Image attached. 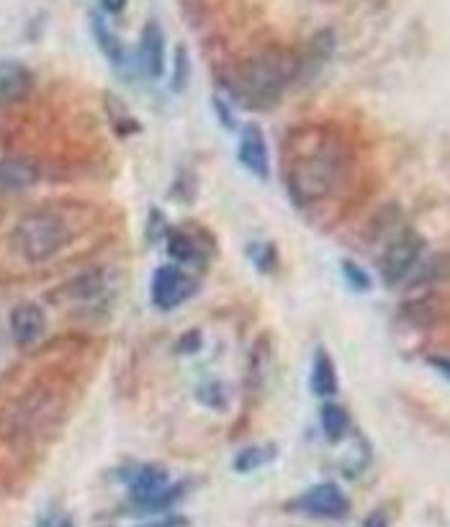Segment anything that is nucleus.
Masks as SVG:
<instances>
[{
  "instance_id": "nucleus-11",
  "label": "nucleus",
  "mask_w": 450,
  "mask_h": 527,
  "mask_svg": "<svg viewBox=\"0 0 450 527\" xmlns=\"http://www.w3.org/2000/svg\"><path fill=\"white\" fill-rule=\"evenodd\" d=\"M31 85H34V75L29 67L16 60L0 62V101H24L29 96Z\"/></svg>"
},
{
  "instance_id": "nucleus-21",
  "label": "nucleus",
  "mask_w": 450,
  "mask_h": 527,
  "mask_svg": "<svg viewBox=\"0 0 450 527\" xmlns=\"http://www.w3.org/2000/svg\"><path fill=\"white\" fill-rule=\"evenodd\" d=\"M139 527H188V520L180 515H165L160 517V520H152L147 522V525H139Z\"/></svg>"
},
{
  "instance_id": "nucleus-9",
  "label": "nucleus",
  "mask_w": 450,
  "mask_h": 527,
  "mask_svg": "<svg viewBox=\"0 0 450 527\" xmlns=\"http://www.w3.org/2000/svg\"><path fill=\"white\" fill-rule=\"evenodd\" d=\"M8 324H11V337L21 348L34 345L47 332V317H44L42 306L36 304H18L11 312Z\"/></svg>"
},
{
  "instance_id": "nucleus-2",
  "label": "nucleus",
  "mask_w": 450,
  "mask_h": 527,
  "mask_svg": "<svg viewBox=\"0 0 450 527\" xmlns=\"http://www.w3.org/2000/svg\"><path fill=\"white\" fill-rule=\"evenodd\" d=\"M299 60L283 47H268L255 54L240 75V93L252 106H265L281 96L286 85L296 78Z\"/></svg>"
},
{
  "instance_id": "nucleus-14",
  "label": "nucleus",
  "mask_w": 450,
  "mask_h": 527,
  "mask_svg": "<svg viewBox=\"0 0 450 527\" xmlns=\"http://www.w3.org/2000/svg\"><path fill=\"white\" fill-rule=\"evenodd\" d=\"M90 26H93V36H96V44H98V49H101V52L106 54V60L111 62V65H116V67L124 65V62H126L124 44H121V39L114 34V31L108 29V24L103 21V16H93Z\"/></svg>"
},
{
  "instance_id": "nucleus-19",
  "label": "nucleus",
  "mask_w": 450,
  "mask_h": 527,
  "mask_svg": "<svg viewBox=\"0 0 450 527\" xmlns=\"http://www.w3.org/2000/svg\"><path fill=\"white\" fill-rule=\"evenodd\" d=\"M342 276H345L348 286L355 288V291H371V276L358 263H353V260L342 263Z\"/></svg>"
},
{
  "instance_id": "nucleus-20",
  "label": "nucleus",
  "mask_w": 450,
  "mask_h": 527,
  "mask_svg": "<svg viewBox=\"0 0 450 527\" xmlns=\"http://www.w3.org/2000/svg\"><path fill=\"white\" fill-rule=\"evenodd\" d=\"M188 75H191V60H188V49L178 47L175 52V75H173V88L183 90L188 83Z\"/></svg>"
},
{
  "instance_id": "nucleus-10",
  "label": "nucleus",
  "mask_w": 450,
  "mask_h": 527,
  "mask_svg": "<svg viewBox=\"0 0 450 527\" xmlns=\"http://www.w3.org/2000/svg\"><path fill=\"white\" fill-rule=\"evenodd\" d=\"M168 484L170 481L165 468L142 466L129 476V494H132V502L137 504V507L147 510V507L157 499V494H160Z\"/></svg>"
},
{
  "instance_id": "nucleus-3",
  "label": "nucleus",
  "mask_w": 450,
  "mask_h": 527,
  "mask_svg": "<svg viewBox=\"0 0 450 527\" xmlns=\"http://www.w3.org/2000/svg\"><path fill=\"white\" fill-rule=\"evenodd\" d=\"M70 242L65 219L54 211H31L13 229V245L29 263H44L54 258Z\"/></svg>"
},
{
  "instance_id": "nucleus-4",
  "label": "nucleus",
  "mask_w": 450,
  "mask_h": 527,
  "mask_svg": "<svg viewBox=\"0 0 450 527\" xmlns=\"http://www.w3.org/2000/svg\"><path fill=\"white\" fill-rule=\"evenodd\" d=\"M422 237L417 232H402L396 234L394 240L386 245L384 255L378 260V273L384 278V283L389 286H396V283H402L404 278L412 276L414 265L420 263L422 255Z\"/></svg>"
},
{
  "instance_id": "nucleus-5",
  "label": "nucleus",
  "mask_w": 450,
  "mask_h": 527,
  "mask_svg": "<svg viewBox=\"0 0 450 527\" xmlns=\"http://www.w3.org/2000/svg\"><path fill=\"white\" fill-rule=\"evenodd\" d=\"M301 515L312 517V520H342L350 515V499L342 492L335 481H322L306 489L294 502Z\"/></svg>"
},
{
  "instance_id": "nucleus-13",
  "label": "nucleus",
  "mask_w": 450,
  "mask_h": 527,
  "mask_svg": "<svg viewBox=\"0 0 450 527\" xmlns=\"http://www.w3.org/2000/svg\"><path fill=\"white\" fill-rule=\"evenodd\" d=\"M309 386H312L314 394L322 396V399H330V396H335L337 389H340V381H337V371H335V360H332V355L324 348H319L317 353H314Z\"/></svg>"
},
{
  "instance_id": "nucleus-12",
  "label": "nucleus",
  "mask_w": 450,
  "mask_h": 527,
  "mask_svg": "<svg viewBox=\"0 0 450 527\" xmlns=\"http://www.w3.org/2000/svg\"><path fill=\"white\" fill-rule=\"evenodd\" d=\"M39 180V170L34 162L21 157H3L0 160V191L18 193L31 188Z\"/></svg>"
},
{
  "instance_id": "nucleus-6",
  "label": "nucleus",
  "mask_w": 450,
  "mask_h": 527,
  "mask_svg": "<svg viewBox=\"0 0 450 527\" xmlns=\"http://www.w3.org/2000/svg\"><path fill=\"white\" fill-rule=\"evenodd\" d=\"M193 294H196V283H193V278L183 268H178V265H162V268L155 270L150 283V299L157 309L170 312L175 306L186 304Z\"/></svg>"
},
{
  "instance_id": "nucleus-26",
  "label": "nucleus",
  "mask_w": 450,
  "mask_h": 527,
  "mask_svg": "<svg viewBox=\"0 0 450 527\" xmlns=\"http://www.w3.org/2000/svg\"><path fill=\"white\" fill-rule=\"evenodd\" d=\"M363 527H389V517H386V512L376 510L366 522H363Z\"/></svg>"
},
{
  "instance_id": "nucleus-25",
  "label": "nucleus",
  "mask_w": 450,
  "mask_h": 527,
  "mask_svg": "<svg viewBox=\"0 0 450 527\" xmlns=\"http://www.w3.org/2000/svg\"><path fill=\"white\" fill-rule=\"evenodd\" d=\"M126 3H129V0H101L103 11L111 13V16H119V13L126 8Z\"/></svg>"
},
{
  "instance_id": "nucleus-22",
  "label": "nucleus",
  "mask_w": 450,
  "mask_h": 527,
  "mask_svg": "<svg viewBox=\"0 0 450 527\" xmlns=\"http://www.w3.org/2000/svg\"><path fill=\"white\" fill-rule=\"evenodd\" d=\"M427 363H430V366L435 368L440 376H445L450 381V358H445V355H430V358H427Z\"/></svg>"
},
{
  "instance_id": "nucleus-7",
  "label": "nucleus",
  "mask_w": 450,
  "mask_h": 527,
  "mask_svg": "<svg viewBox=\"0 0 450 527\" xmlns=\"http://www.w3.org/2000/svg\"><path fill=\"white\" fill-rule=\"evenodd\" d=\"M237 160H240L255 178L260 180L270 178L268 144H265L263 129H260V126L255 124L242 126L240 144H237Z\"/></svg>"
},
{
  "instance_id": "nucleus-18",
  "label": "nucleus",
  "mask_w": 450,
  "mask_h": 527,
  "mask_svg": "<svg viewBox=\"0 0 450 527\" xmlns=\"http://www.w3.org/2000/svg\"><path fill=\"white\" fill-rule=\"evenodd\" d=\"M270 453H265L263 448H245L240 456L234 458V468L240 471V474H250L255 468H260L263 463H268Z\"/></svg>"
},
{
  "instance_id": "nucleus-8",
  "label": "nucleus",
  "mask_w": 450,
  "mask_h": 527,
  "mask_svg": "<svg viewBox=\"0 0 450 527\" xmlns=\"http://www.w3.org/2000/svg\"><path fill=\"white\" fill-rule=\"evenodd\" d=\"M137 62H139V70L152 80L160 78L162 72H165V34H162V26L157 24L155 18L142 26Z\"/></svg>"
},
{
  "instance_id": "nucleus-24",
  "label": "nucleus",
  "mask_w": 450,
  "mask_h": 527,
  "mask_svg": "<svg viewBox=\"0 0 450 527\" xmlns=\"http://www.w3.org/2000/svg\"><path fill=\"white\" fill-rule=\"evenodd\" d=\"M214 108H216V114L222 116V124L227 126V129H234V124H232L234 116H232V111H229V108H227V103L219 101V98H216V101H214Z\"/></svg>"
},
{
  "instance_id": "nucleus-17",
  "label": "nucleus",
  "mask_w": 450,
  "mask_h": 527,
  "mask_svg": "<svg viewBox=\"0 0 450 527\" xmlns=\"http://www.w3.org/2000/svg\"><path fill=\"white\" fill-rule=\"evenodd\" d=\"M448 263V258H445V255H435V258H430L427 260L425 265H414V270H417V276H414V281L412 283H430V281H440V278H445L448 276V270H450V265H445Z\"/></svg>"
},
{
  "instance_id": "nucleus-16",
  "label": "nucleus",
  "mask_w": 450,
  "mask_h": 527,
  "mask_svg": "<svg viewBox=\"0 0 450 527\" xmlns=\"http://www.w3.org/2000/svg\"><path fill=\"white\" fill-rule=\"evenodd\" d=\"M168 252L170 258L180 265H191L201 260V245L193 240L188 232H170L168 234Z\"/></svg>"
},
{
  "instance_id": "nucleus-15",
  "label": "nucleus",
  "mask_w": 450,
  "mask_h": 527,
  "mask_svg": "<svg viewBox=\"0 0 450 527\" xmlns=\"http://www.w3.org/2000/svg\"><path fill=\"white\" fill-rule=\"evenodd\" d=\"M319 422H322L324 438L330 440V443H340L350 430L348 412L335 402L322 404V409H319Z\"/></svg>"
},
{
  "instance_id": "nucleus-27",
  "label": "nucleus",
  "mask_w": 450,
  "mask_h": 527,
  "mask_svg": "<svg viewBox=\"0 0 450 527\" xmlns=\"http://www.w3.org/2000/svg\"><path fill=\"white\" fill-rule=\"evenodd\" d=\"M57 527H72V522H70V520H62Z\"/></svg>"
},
{
  "instance_id": "nucleus-1",
  "label": "nucleus",
  "mask_w": 450,
  "mask_h": 527,
  "mask_svg": "<svg viewBox=\"0 0 450 527\" xmlns=\"http://www.w3.org/2000/svg\"><path fill=\"white\" fill-rule=\"evenodd\" d=\"M350 170V150L340 137L322 134L288 165V191L299 206L324 201Z\"/></svg>"
},
{
  "instance_id": "nucleus-23",
  "label": "nucleus",
  "mask_w": 450,
  "mask_h": 527,
  "mask_svg": "<svg viewBox=\"0 0 450 527\" xmlns=\"http://www.w3.org/2000/svg\"><path fill=\"white\" fill-rule=\"evenodd\" d=\"M198 345H201V335L198 332H188L186 337H180V350L183 353H196Z\"/></svg>"
}]
</instances>
